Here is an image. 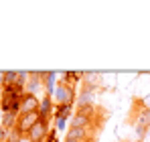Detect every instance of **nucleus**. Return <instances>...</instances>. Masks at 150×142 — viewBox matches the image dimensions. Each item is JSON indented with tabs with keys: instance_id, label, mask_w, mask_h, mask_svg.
I'll return each mask as SVG.
<instances>
[{
	"instance_id": "obj_20",
	"label": "nucleus",
	"mask_w": 150,
	"mask_h": 142,
	"mask_svg": "<svg viewBox=\"0 0 150 142\" xmlns=\"http://www.w3.org/2000/svg\"><path fill=\"white\" fill-rule=\"evenodd\" d=\"M2 87H4V73L0 71V92H2Z\"/></svg>"
},
{
	"instance_id": "obj_15",
	"label": "nucleus",
	"mask_w": 150,
	"mask_h": 142,
	"mask_svg": "<svg viewBox=\"0 0 150 142\" xmlns=\"http://www.w3.org/2000/svg\"><path fill=\"white\" fill-rule=\"evenodd\" d=\"M2 73H4V85H14L16 83L18 71H2Z\"/></svg>"
},
{
	"instance_id": "obj_19",
	"label": "nucleus",
	"mask_w": 150,
	"mask_h": 142,
	"mask_svg": "<svg viewBox=\"0 0 150 142\" xmlns=\"http://www.w3.org/2000/svg\"><path fill=\"white\" fill-rule=\"evenodd\" d=\"M6 138H8V130H4L0 126V142H6Z\"/></svg>"
},
{
	"instance_id": "obj_7",
	"label": "nucleus",
	"mask_w": 150,
	"mask_h": 142,
	"mask_svg": "<svg viewBox=\"0 0 150 142\" xmlns=\"http://www.w3.org/2000/svg\"><path fill=\"white\" fill-rule=\"evenodd\" d=\"M57 71H43V85H45V94L53 95L57 87Z\"/></svg>"
},
{
	"instance_id": "obj_5",
	"label": "nucleus",
	"mask_w": 150,
	"mask_h": 142,
	"mask_svg": "<svg viewBox=\"0 0 150 142\" xmlns=\"http://www.w3.org/2000/svg\"><path fill=\"white\" fill-rule=\"evenodd\" d=\"M39 106H41V99L33 94H23L21 99V114H30V112H39Z\"/></svg>"
},
{
	"instance_id": "obj_21",
	"label": "nucleus",
	"mask_w": 150,
	"mask_h": 142,
	"mask_svg": "<svg viewBox=\"0 0 150 142\" xmlns=\"http://www.w3.org/2000/svg\"><path fill=\"white\" fill-rule=\"evenodd\" d=\"M0 126H2V112H0Z\"/></svg>"
},
{
	"instance_id": "obj_9",
	"label": "nucleus",
	"mask_w": 150,
	"mask_h": 142,
	"mask_svg": "<svg viewBox=\"0 0 150 142\" xmlns=\"http://www.w3.org/2000/svg\"><path fill=\"white\" fill-rule=\"evenodd\" d=\"M93 97H96V89L83 87L81 94L77 97V108H85V106H93Z\"/></svg>"
},
{
	"instance_id": "obj_16",
	"label": "nucleus",
	"mask_w": 150,
	"mask_h": 142,
	"mask_svg": "<svg viewBox=\"0 0 150 142\" xmlns=\"http://www.w3.org/2000/svg\"><path fill=\"white\" fill-rule=\"evenodd\" d=\"M146 134H148V128H144L142 124H136V136L142 140V138H146Z\"/></svg>"
},
{
	"instance_id": "obj_22",
	"label": "nucleus",
	"mask_w": 150,
	"mask_h": 142,
	"mask_svg": "<svg viewBox=\"0 0 150 142\" xmlns=\"http://www.w3.org/2000/svg\"><path fill=\"white\" fill-rule=\"evenodd\" d=\"M65 142H73V140H65Z\"/></svg>"
},
{
	"instance_id": "obj_13",
	"label": "nucleus",
	"mask_w": 150,
	"mask_h": 142,
	"mask_svg": "<svg viewBox=\"0 0 150 142\" xmlns=\"http://www.w3.org/2000/svg\"><path fill=\"white\" fill-rule=\"evenodd\" d=\"M18 116L21 114H2V128L4 130H14L16 128V122H18Z\"/></svg>"
},
{
	"instance_id": "obj_6",
	"label": "nucleus",
	"mask_w": 150,
	"mask_h": 142,
	"mask_svg": "<svg viewBox=\"0 0 150 142\" xmlns=\"http://www.w3.org/2000/svg\"><path fill=\"white\" fill-rule=\"evenodd\" d=\"M41 87H45V85H43V71H30V79H28V83H26L25 92L37 95Z\"/></svg>"
},
{
	"instance_id": "obj_3",
	"label": "nucleus",
	"mask_w": 150,
	"mask_h": 142,
	"mask_svg": "<svg viewBox=\"0 0 150 142\" xmlns=\"http://www.w3.org/2000/svg\"><path fill=\"white\" fill-rule=\"evenodd\" d=\"M47 134H49V122L39 120V122L30 128V132L26 134V138H28L30 142H45Z\"/></svg>"
},
{
	"instance_id": "obj_18",
	"label": "nucleus",
	"mask_w": 150,
	"mask_h": 142,
	"mask_svg": "<svg viewBox=\"0 0 150 142\" xmlns=\"http://www.w3.org/2000/svg\"><path fill=\"white\" fill-rule=\"evenodd\" d=\"M45 142H59V138H57V130H55V128H53V130H49V134H47Z\"/></svg>"
},
{
	"instance_id": "obj_12",
	"label": "nucleus",
	"mask_w": 150,
	"mask_h": 142,
	"mask_svg": "<svg viewBox=\"0 0 150 142\" xmlns=\"http://www.w3.org/2000/svg\"><path fill=\"white\" fill-rule=\"evenodd\" d=\"M89 124H91V118L89 116H85V114H81V112H75L73 118H71V128H89Z\"/></svg>"
},
{
	"instance_id": "obj_2",
	"label": "nucleus",
	"mask_w": 150,
	"mask_h": 142,
	"mask_svg": "<svg viewBox=\"0 0 150 142\" xmlns=\"http://www.w3.org/2000/svg\"><path fill=\"white\" fill-rule=\"evenodd\" d=\"M37 122H39V114H37V112H30V114H21L14 130H16L21 136H26V134L30 132V128H33Z\"/></svg>"
},
{
	"instance_id": "obj_14",
	"label": "nucleus",
	"mask_w": 150,
	"mask_h": 142,
	"mask_svg": "<svg viewBox=\"0 0 150 142\" xmlns=\"http://www.w3.org/2000/svg\"><path fill=\"white\" fill-rule=\"evenodd\" d=\"M136 124H142L144 128H150V110H148V108H144V110L138 114V118H136Z\"/></svg>"
},
{
	"instance_id": "obj_11",
	"label": "nucleus",
	"mask_w": 150,
	"mask_h": 142,
	"mask_svg": "<svg viewBox=\"0 0 150 142\" xmlns=\"http://www.w3.org/2000/svg\"><path fill=\"white\" fill-rule=\"evenodd\" d=\"M65 140H73V142H85L87 140V130L85 128H69Z\"/></svg>"
},
{
	"instance_id": "obj_1",
	"label": "nucleus",
	"mask_w": 150,
	"mask_h": 142,
	"mask_svg": "<svg viewBox=\"0 0 150 142\" xmlns=\"http://www.w3.org/2000/svg\"><path fill=\"white\" fill-rule=\"evenodd\" d=\"M75 102H77V92H75V87L65 85V83H57L55 94H53V104H55V106H61V104L75 106Z\"/></svg>"
},
{
	"instance_id": "obj_4",
	"label": "nucleus",
	"mask_w": 150,
	"mask_h": 142,
	"mask_svg": "<svg viewBox=\"0 0 150 142\" xmlns=\"http://www.w3.org/2000/svg\"><path fill=\"white\" fill-rule=\"evenodd\" d=\"M53 108H55V104H53V95H43L41 97V106H39V120H43V122H49L53 118Z\"/></svg>"
},
{
	"instance_id": "obj_8",
	"label": "nucleus",
	"mask_w": 150,
	"mask_h": 142,
	"mask_svg": "<svg viewBox=\"0 0 150 142\" xmlns=\"http://www.w3.org/2000/svg\"><path fill=\"white\" fill-rule=\"evenodd\" d=\"M73 106H69V104H61V106H55L53 108V120H59V118H63V120H69V118H73Z\"/></svg>"
},
{
	"instance_id": "obj_10",
	"label": "nucleus",
	"mask_w": 150,
	"mask_h": 142,
	"mask_svg": "<svg viewBox=\"0 0 150 142\" xmlns=\"http://www.w3.org/2000/svg\"><path fill=\"white\" fill-rule=\"evenodd\" d=\"M63 79H61V83H65V85H71L75 87L79 81H83L81 77H83V73H79V71H63V73H59Z\"/></svg>"
},
{
	"instance_id": "obj_17",
	"label": "nucleus",
	"mask_w": 150,
	"mask_h": 142,
	"mask_svg": "<svg viewBox=\"0 0 150 142\" xmlns=\"http://www.w3.org/2000/svg\"><path fill=\"white\" fill-rule=\"evenodd\" d=\"M65 128H67V120H63V118L55 120V130H57V132H63Z\"/></svg>"
}]
</instances>
